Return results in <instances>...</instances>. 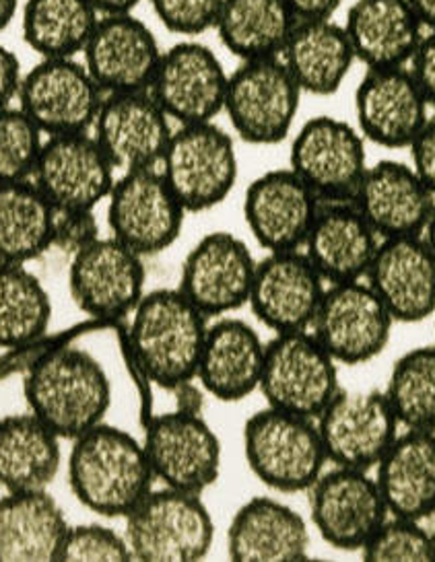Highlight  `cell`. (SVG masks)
<instances>
[{
	"label": "cell",
	"instance_id": "obj_1",
	"mask_svg": "<svg viewBox=\"0 0 435 562\" xmlns=\"http://www.w3.org/2000/svg\"><path fill=\"white\" fill-rule=\"evenodd\" d=\"M67 479L85 509L105 519H124L155 484L143 439L105 420L70 441Z\"/></svg>",
	"mask_w": 435,
	"mask_h": 562
},
{
	"label": "cell",
	"instance_id": "obj_2",
	"mask_svg": "<svg viewBox=\"0 0 435 562\" xmlns=\"http://www.w3.org/2000/svg\"><path fill=\"white\" fill-rule=\"evenodd\" d=\"M23 396L30 413L63 441H72L105 420L112 381L100 359L85 348H52L27 369Z\"/></svg>",
	"mask_w": 435,
	"mask_h": 562
},
{
	"label": "cell",
	"instance_id": "obj_3",
	"mask_svg": "<svg viewBox=\"0 0 435 562\" xmlns=\"http://www.w3.org/2000/svg\"><path fill=\"white\" fill-rule=\"evenodd\" d=\"M207 326L209 317L178 286L147 291L129 326V348L138 375L168 392L197 380Z\"/></svg>",
	"mask_w": 435,
	"mask_h": 562
},
{
	"label": "cell",
	"instance_id": "obj_4",
	"mask_svg": "<svg viewBox=\"0 0 435 562\" xmlns=\"http://www.w3.org/2000/svg\"><path fill=\"white\" fill-rule=\"evenodd\" d=\"M242 441L252 474L275 493H308L328 468L316 418L265 406L244 423Z\"/></svg>",
	"mask_w": 435,
	"mask_h": 562
},
{
	"label": "cell",
	"instance_id": "obj_5",
	"mask_svg": "<svg viewBox=\"0 0 435 562\" xmlns=\"http://www.w3.org/2000/svg\"><path fill=\"white\" fill-rule=\"evenodd\" d=\"M215 519L201 495L155 488L124 517V538L133 561L197 562L215 544Z\"/></svg>",
	"mask_w": 435,
	"mask_h": 562
},
{
	"label": "cell",
	"instance_id": "obj_6",
	"mask_svg": "<svg viewBox=\"0 0 435 562\" xmlns=\"http://www.w3.org/2000/svg\"><path fill=\"white\" fill-rule=\"evenodd\" d=\"M302 98L279 56L239 60L230 72L223 114L242 143L272 147L293 133Z\"/></svg>",
	"mask_w": 435,
	"mask_h": 562
},
{
	"label": "cell",
	"instance_id": "obj_7",
	"mask_svg": "<svg viewBox=\"0 0 435 562\" xmlns=\"http://www.w3.org/2000/svg\"><path fill=\"white\" fill-rule=\"evenodd\" d=\"M186 213H204L230 199L239 176L235 138L217 122L174 128L159 164Z\"/></svg>",
	"mask_w": 435,
	"mask_h": 562
},
{
	"label": "cell",
	"instance_id": "obj_8",
	"mask_svg": "<svg viewBox=\"0 0 435 562\" xmlns=\"http://www.w3.org/2000/svg\"><path fill=\"white\" fill-rule=\"evenodd\" d=\"M338 390V363L312 331H283L268 340L258 387L267 406L319 418Z\"/></svg>",
	"mask_w": 435,
	"mask_h": 562
},
{
	"label": "cell",
	"instance_id": "obj_9",
	"mask_svg": "<svg viewBox=\"0 0 435 562\" xmlns=\"http://www.w3.org/2000/svg\"><path fill=\"white\" fill-rule=\"evenodd\" d=\"M186 215L159 167L122 171L108 196L110 235L143 258L171 248L182 235Z\"/></svg>",
	"mask_w": 435,
	"mask_h": 562
},
{
	"label": "cell",
	"instance_id": "obj_10",
	"mask_svg": "<svg viewBox=\"0 0 435 562\" xmlns=\"http://www.w3.org/2000/svg\"><path fill=\"white\" fill-rule=\"evenodd\" d=\"M143 446L155 482L169 488L202 495L221 476V439L202 413L174 408L155 414L147 420Z\"/></svg>",
	"mask_w": 435,
	"mask_h": 562
},
{
	"label": "cell",
	"instance_id": "obj_11",
	"mask_svg": "<svg viewBox=\"0 0 435 562\" xmlns=\"http://www.w3.org/2000/svg\"><path fill=\"white\" fill-rule=\"evenodd\" d=\"M310 526L343 552H361L388 519L384 498L369 470L333 465L308 488Z\"/></svg>",
	"mask_w": 435,
	"mask_h": 562
},
{
	"label": "cell",
	"instance_id": "obj_12",
	"mask_svg": "<svg viewBox=\"0 0 435 562\" xmlns=\"http://www.w3.org/2000/svg\"><path fill=\"white\" fill-rule=\"evenodd\" d=\"M394 317L382 299L361 281L331 282L310 331L338 364H366L390 345Z\"/></svg>",
	"mask_w": 435,
	"mask_h": 562
},
{
	"label": "cell",
	"instance_id": "obj_13",
	"mask_svg": "<svg viewBox=\"0 0 435 562\" xmlns=\"http://www.w3.org/2000/svg\"><path fill=\"white\" fill-rule=\"evenodd\" d=\"M103 98V89L79 56L40 58L23 72L18 105L44 136L91 133Z\"/></svg>",
	"mask_w": 435,
	"mask_h": 562
},
{
	"label": "cell",
	"instance_id": "obj_14",
	"mask_svg": "<svg viewBox=\"0 0 435 562\" xmlns=\"http://www.w3.org/2000/svg\"><path fill=\"white\" fill-rule=\"evenodd\" d=\"M368 166V140L343 117H310L291 138L289 167L320 200H353Z\"/></svg>",
	"mask_w": 435,
	"mask_h": 562
},
{
	"label": "cell",
	"instance_id": "obj_15",
	"mask_svg": "<svg viewBox=\"0 0 435 562\" xmlns=\"http://www.w3.org/2000/svg\"><path fill=\"white\" fill-rule=\"evenodd\" d=\"M227 81L217 52L197 37H182L161 54L149 91L178 126L201 124L223 114Z\"/></svg>",
	"mask_w": 435,
	"mask_h": 562
},
{
	"label": "cell",
	"instance_id": "obj_16",
	"mask_svg": "<svg viewBox=\"0 0 435 562\" xmlns=\"http://www.w3.org/2000/svg\"><path fill=\"white\" fill-rule=\"evenodd\" d=\"M328 463L373 470L401 432L384 390H338L316 418Z\"/></svg>",
	"mask_w": 435,
	"mask_h": 562
},
{
	"label": "cell",
	"instance_id": "obj_17",
	"mask_svg": "<svg viewBox=\"0 0 435 562\" xmlns=\"http://www.w3.org/2000/svg\"><path fill=\"white\" fill-rule=\"evenodd\" d=\"M145 258L116 237H100L77 251L68 266L72 303L96 319L133 314L145 291Z\"/></svg>",
	"mask_w": 435,
	"mask_h": 562
},
{
	"label": "cell",
	"instance_id": "obj_18",
	"mask_svg": "<svg viewBox=\"0 0 435 562\" xmlns=\"http://www.w3.org/2000/svg\"><path fill=\"white\" fill-rule=\"evenodd\" d=\"M256 258L248 244L232 232H211L186 254L178 289L209 319L246 307Z\"/></svg>",
	"mask_w": 435,
	"mask_h": 562
},
{
	"label": "cell",
	"instance_id": "obj_19",
	"mask_svg": "<svg viewBox=\"0 0 435 562\" xmlns=\"http://www.w3.org/2000/svg\"><path fill=\"white\" fill-rule=\"evenodd\" d=\"M32 180L56 211H96L112 192L116 167L93 134H54L44 138Z\"/></svg>",
	"mask_w": 435,
	"mask_h": 562
},
{
	"label": "cell",
	"instance_id": "obj_20",
	"mask_svg": "<svg viewBox=\"0 0 435 562\" xmlns=\"http://www.w3.org/2000/svg\"><path fill=\"white\" fill-rule=\"evenodd\" d=\"M430 120L411 68H366L355 89V126L382 149H409Z\"/></svg>",
	"mask_w": 435,
	"mask_h": 562
},
{
	"label": "cell",
	"instance_id": "obj_21",
	"mask_svg": "<svg viewBox=\"0 0 435 562\" xmlns=\"http://www.w3.org/2000/svg\"><path fill=\"white\" fill-rule=\"evenodd\" d=\"M324 291L326 281L303 249L267 251L256 262L248 307L275 334L310 330Z\"/></svg>",
	"mask_w": 435,
	"mask_h": 562
},
{
	"label": "cell",
	"instance_id": "obj_22",
	"mask_svg": "<svg viewBox=\"0 0 435 562\" xmlns=\"http://www.w3.org/2000/svg\"><path fill=\"white\" fill-rule=\"evenodd\" d=\"M174 133L152 91L105 93L91 134L116 171L159 167Z\"/></svg>",
	"mask_w": 435,
	"mask_h": 562
},
{
	"label": "cell",
	"instance_id": "obj_23",
	"mask_svg": "<svg viewBox=\"0 0 435 562\" xmlns=\"http://www.w3.org/2000/svg\"><path fill=\"white\" fill-rule=\"evenodd\" d=\"M320 199L291 167L254 178L244 194V221L254 241L267 251L303 249Z\"/></svg>",
	"mask_w": 435,
	"mask_h": 562
},
{
	"label": "cell",
	"instance_id": "obj_24",
	"mask_svg": "<svg viewBox=\"0 0 435 562\" xmlns=\"http://www.w3.org/2000/svg\"><path fill=\"white\" fill-rule=\"evenodd\" d=\"M152 27L134 13L101 15L85 46V67L103 93L147 91L161 58Z\"/></svg>",
	"mask_w": 435,
	"mask_h": 562
},
{
	"label": "cell",
	"instance_id": "obj_25",
	"mask_svg": "<svg viewBox=\"0 0 435 562\" xmlns=\"http://www.w3.org/2000/svg\"><path fill=\"white\" fill-rule=\"evenodd\" d=\"M366 281L397 324L434 317L435 256L423 235L382 239Z\"/></svg>",
	"mask_w": 435,
	"mask_h": 562
},
{
	"label": "cell",
	"instance_id": "obj_26",
	"mask_svg": "<svg viewBox=\"0 0 435 562\" xmlns=\"http://www.w3.org/2000/svg\"><path fill=\"white\" fill-rule=\"evenodd\" d=\"M267 342L250 322L221 315L209 322L197 381L207 396L219 402H242L260 387Z\"/></svg>",
	"mask_w": 435,
	"mask_h": 562
},
{
	"label": "cell",
	"instance_id": "obj_27",
	"mask_svg": "<svg viewBox=\"0 0 435 562\" xmlns=\"http://www.w3.org/2000/svg\"><path fill=\"white\" fill-rule=\"evenodd\" d=\"M353 202L382 239L423 235L435 209L434 192L411 164L397 159L368 166Z\"/></svg>",
	"mask_w": 435,
	"mask_h": 562
},
{
	"label": "cell",
	"instance_id": "obj_28",
	"mask_svg": "<svg viewBox=\"0 0 435 562\" xmlns=\"http://www.w3.org/2000/svg\"><path fill=\"white\" fill-rule=\"evenodd\" d=\"M380 241L382 237L353 200H320L303 251L326 284L361 281Z\"/></svg>",
	"mask_w": 435,
	"mask_h": 562
},
{
	"label": "cell",
	"instance_id": "obj_29",
	"mask_svg": "<svg viewBox=\"0 0 435 562\" xmlns=\"http://www.w3.org/2000/svg\"><path fill=\"white\" fill-rule=\"evenodd\" d=\"M310 546L305 517L275 496L248 498L227 528V554L235 562L305 561Z\"/></svg>",
	"mask_w": 435,
	"mask_h": 562
},
{
	"label": "cell",
	"instance_id": "obj_30",
	"mask_svg": "<svg viewBox=\"0 0 435 562\" xmlns=\"http://www.w3.org/2000/svg\"><path fill=\"white\" fill-rule=\"evenodd\" d=\"M343 27L366 68L409 67L427 34L409 0H355Z\"/></svg>",
	"mask_w": 435,
	"mask_h": 562
},
{
	"label": "cell",
	"instance_id": "obj_31",
	"mask_svg": "<svg viewBox=\"0 0 435 562\" xmlns=\"http://www.w3.org/2000/svg\"><path fill=\"white\" fill-rule=\"evenodd\" d=\"M392 517L425 521L435 515V430L404 429L373 468Z\"/></svg>",
	"mask_w": 435,
	"mask_h": 562
},
{
	"label": "cell",
	"instance_id": "obj_32",
	"mask_svg": "<svg viewBox=\"0 0 435 562\" xmlns=\"http://www.w3.org/2000/svg\"><path fill=\"white\" fill-rule=\"evenodd\" d=\"M279 58L303 95L314 98L338 93L357 63L345 27L335 18L298 21Z\"/></svg>",
	"mask_w": 435,
	"mask_h": 562
},
{
	"label": "cell",
	"instance_id": "obj_33",
	"mask_svg": "<svg viewBox=\"0 0 435 562\" xmlns=\"http://www.w3.org/2000/svg\"><path fill=\"white\" fill-rule=\"evenodd\" d=\"M68 526L51 491L0 496V562L60 561Z\"/></svg>",
	"mask_w": 435,
	"mask_h": 562
},
{
	"label": "cell",
	"instance_id": "obj_34",
	"mask_svg": "<svg viewBox=\"0 0 435 562\" xmlns=\"http://www.w3.org/2000/svg\"><path fill=\"white\" fill-rule=\"evenodd\" d=\"M63 439L35 414L0 418V486L7 493L48 491L63 468Z\"/></svg>",
	"mask_w": 435,
	"mask_h": 562
},
{
	"label": "cell",
	"instance_id": "obj_35",
	"mask_svg": "<svg viewBox=\"0 0 435 562\" xmlns=\"http://www.w3.org/2000/svg\"><path fill=\"white\" fill-rule=\"evenodd\" d=\"M295 23L285 0H223L213 30L237 60H256L281 56Z\"/></svg>",
	"mask_w": 435,
	"mask_h": 562
},
{
	"label": "cell",
	"instance_id": "obj_36",
	"mask_svg": "<svg viewBox=\"0 0 435 562\" xmlns=\"http://www.w3.org/2000/svg\"><path fill=\"white\" fill-rule=\"evenodd\" d=\"M56 209L34 180L0 183V262L30 265L52 249Z\"/></svg>",
	"mask_w": 435,
	"mask_h": 562
},
{
	"label": "cell",
	"instance_id": "obj_37",
	"mask_svg": "<svg viewBox=\"0 0 435 562\" xmlns=\"http://www.w3.org/2000/svg\"><path fill=\"white\" fill-rule=\"evenodd\" d=\"M100 18L89 0H25L21 35L40 58H77Z\"/></svg>",
	"mask_w": 435,
	"mask_h": 562
},
{
	"label": "cell",
	"instance_id": "obj_38",
	"mask_svg": "<svg viewBox=\"0 0 435 562\" xmlns=\"http://www.w3.org/2000/svg\"><path fill=\"white\" fill-rule=\"evenodd\" d=\"M52 322V299L27 265L0 262V348L40 340Z\"/></svg>",
	"mask_w": 435,
	"mask_h": 562
},
{
	"label": "cell",
	"instance_id": "obj_39",
	"mask_svg": "<svg viewBox=\"0 0 435 562\" xmlns=\"http://www.w3.org/2000/svg\"><path fill=\"white\" fill-rule=\"evenodd\" d=\"M384 394L402 429L435 430V345L401 355L390 369Z\"/></svg>",
	"mask_w": 435,
	"mask_h": 562
},
{
	"label": "cell",
	"instance_id": "obj_40",
	"mask_svg": "<svg viewBox=\"0 0 435 562\" xmlns=\"http://www.w3.org/2000/svg\"><path fill=\"white\" fill-rule=\"evenodd\" d=\"M44 133L19 105L0 108V183L34 178Z\"/></svg>",
	"mask_w": 435,
	"mask_h": 562
},
{
	"label": "cell",
	"instance_id": "obj_41",
	"mask_svg": "<svg viewBox=\"0 0 435 562\" xmlns=\"http://www.w3.org/2000/svg\"><path fill=\"white\" fill-rule=\"evenodd\" d=\"M359 554L373 562L435 561L434 533L423 528V521L388 515Z\"/></svg>",
	"mask_w": 435,
	"mask_h": 562
},
{
	"label": "cell",
	"instance_id": "obj_42",
	"mask_svg": "<svg viewBox=\"0 0 435 562\" xmlns=\"http://www.w3.org/2000/svg\"><path fill=\"white\" fill-rule=\"evenodd\" d=\"M60 561L122 562L133 561V554L124 531L120 533L114 528L91 521L68 526Z\"/></svg>",
	"mask_w": 435,
	"mask_h": 562
},
{
	"label": "cell",
	"instance_id": "obj_43",
	"mask_svg": "<svg viewBox=\"0 0 435 562\" xmlns=\"http://www.w3.org/2000/svg\"><path fill=\"white\" fill-rule=\"evenodd\" d=\"M169 34L199 37L215 27L223 0H147Z\"/></svg>",
	"mask_w": 435,
	"mask_h": 562
},
{
	"label": "cell",
	"instance_id": "obj_44",
	"mask_svg": "<svg viewBox=\"0 0 435 562\" xmlns=\"http://www.w3.org/2000/svg\"><path fill=\"white\" fill-rule=\"evenodd\" d=\"M100 237V221L96 211H56L52 248L60 249L72 258Z\"/></svg>",
	"mask_w": 435,
	"mask_h": 562
},
{
	"label": "cell",
	"instance_id": "obj_45",
	"mask_svg": "<svg viewBox=\"0 0 435 562\" xmlns=\"http://www.w3.org/2000/svg\"><path fill=\"white\" fill-rule=\"evenodd\" d=\"M411 150V166L435 196V116H430L423 131L417 134Z\"/></svg>",
	"mask_w": 435,
	"mask_h": 562
},
{
	"label": "cell",
	"instance_id": "obj_46",
	"mask_svg": "<svg viewBox=\"0 0 435 562\" xmlns=\"http://www.w3.org/2000/svg\"><path fill=\"white\" fill-rule=\"evenodd\" d=\"M409 68L415 77L430 108L435 110V32H427L413 54Z\"/></svg>",
	"mask_w": 435,
	"mask_h": 562
},
{
	"label": "cell",
	"instance_id": "obj_47",
	"mask_svg": "<svg viewBox=\"0 0 435 562\" xmlns=\"http://www.w3.org/2000/svg\"><path fill=\"white\" fill-rule=\"evenodd\" d=\"M23 79V68L18 54L0 42V108L13 105L18 101L19 85Z\"/></svg>",
	"mask_w": 435,
	"mask_h": 562
},
{
	"label": "cell",
	"instance_id": "obj_48",
	"mask_svg": "<svg viewBox=\"0 0 435 562\" xmlns=\"http://www.w3.org/2000/svg\"><path fill=\"white\" fill-rule=\"evenodd\" d=\"M285 4L291 9V13L298 21H303V19L335 18L343 0H285Z\"/></svg>",
	"mask_w": 435,
	"mask_h": 562
},
{
	"label": "cell",
	"instance_id": "obj_49",
	"mask_svg": "<svg viewBox=\"0 0 435 562\" xmlns=\"http://www.w3.org/2000/svg\"><path fill=\"white\" fill-rule=\"evenodd\" d=\"M100 15H114V13H133L143 0H89Z\"/></svg>",
	"mask_w": 435,
	"mask_h": 562
},
{
	"label": "cell",
	"instance_id": "obj_50",
	"mask_svg": "<svg viewBox=\"0 0 435 562\" xmlns=\"http://www.w3.org/2000/svg\"><path fill=\"white\" fill-rule=\"evenodd\" d=\"M425 32H435V0H409Z\"/></svg>",
	"mask_w": 435,
	"mask_h": 562
},
{
	"label": "cell",
	"instance_id": "obj_51",
	"mask_svg": "<svg viewBox=\"0 0 435 562\" xmlns=\"http://www.w3.org/2000/svg\"><path fill=\"white\" fill-rule=\"evenodd\" d=\"M21 11V0H0V34L15 21Z\"/></svg>",
	"mask_w": 435,
	"mask_h": 562
},
{
	"label": "cell",
	"instance_id": "obj_52",
	"mask_svg": "<svg viewBox=\"0 0 435 562\" xmlns=\"http://www.w3.org/2000/svg\"><path fill=\"white\" fill-rule=\"evenodd\" d=\"M423 237H425V241L430 244V248H432L435 256V209L434 215H432L430 223H427V227H425V232H423Z\"/></svg>",
	"mask_w": 435,
	"mask_h": 562
},
{
	"label": "cell",
	"instance_id": "obj_53",
	"mask_svg": "<svg viewBox=\"0 0 435 562\" xmlns=\"http://www.w3.org/2000/svg\"><path fill=\"white\" fill-rule=\"evenodd\" d=\"M434 317H435V314H434Z\"/></svg>",
	"mask_w": 435,
	"mask_h": 562
}]
</instances>
